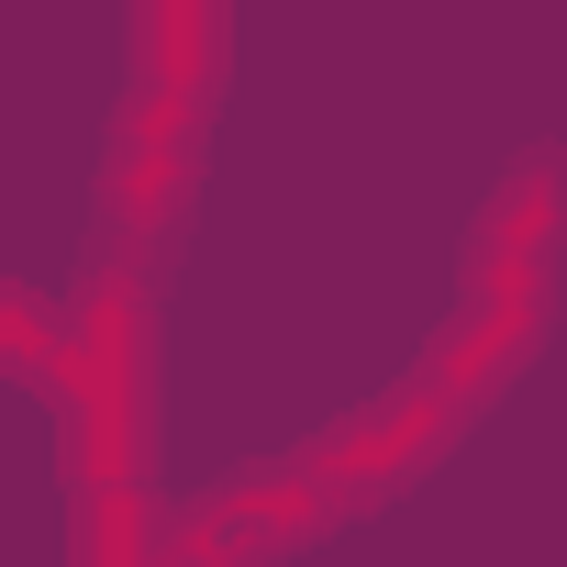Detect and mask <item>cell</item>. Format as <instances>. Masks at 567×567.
Here are the masks:
<instances>
[{
  "label": "cell",
  "mask_w": 567,
  "mask_h": 567,
  "mask_svg": "<svg viewBox=\"0 0 567 567\" xmlns=\"http://www.w3.org/2000/svg\"><path fill=\"white\" fill-rule=\"evenodd\" d=\"M45 390L68 401L79 489H145V278H134V256L79 278Z\"/></svg>",
  "instance_id": "6da1fadb"
},
{
  "label": "cell",
  "mask_w": 567,
  "mask_h": 567,
  "mask_svg": "<svg viewBox=\"0 0 567 567\" xmlns=\"http://www.w3.org/2000/svg\"><path fill=\"white\" fill-rule=\"evenodd\" d=\"M189 167H200V90H134V112L112 134V245L134 267L189 212Z\"/></svg>",
  "instance_id": "7a4b0ae2"
},
{
  "label": "cell",
  "mask_w": 567,
  "mask_h": 567,
  "mask_svg": "<svg viewBox=\"0 0 567 567\" xmlns=\"http://www.w3.org/2000/svg\"><path fill=\"white\" fill-rule=\"evenodd\" d=\"M346 501L312 478V467H278V478H245V489H223L200 523H178V545L189 556H256V545H301V534H323Z\"/></svg>",
  "instance_id": "3957f363"
},
{
  "label": "cell",
  "mask_w": 567,
  "mask_h": 567,
  "mask_svg": "<svg viewBox=\"0 0 567 567\" xmlns=\"http://www.w3.org/2000/svg\"><path fill=\"white\" fill-rule=\"evenodd\" d=\"M556 245H567V145H534L489 189V212L467 234V267H545Z\"/></svg>",
  "instance_id": "277c9868"
},
{
  "label": "cell",
  "mask_w": 567,
  "mask_h": 567,
  "mask_svg": "<svg viewBox=\"0 0 567 567\" xmlns=\"http://www.w3.org/2000/svg\"><path fill=\"white\" fill-rule=\"evenodd\" d=\"M212 0H145V45H134V68H145V90H200L212 101Z\"/></svg>",
  "instance_id": "5b68a950"
},
{
  "label": "cell",
  "mask_w": 567,
  "mask_h": 567,
  "mask_svg": "<svg viewBox=\"0 0 567 567\" xmlns=\"http://www.w3.org/2000/svg\"><path fill=\"white\" fill-rule=\"evenodd\" d=\"M0 334H12V368H23L34 390L56 379V346H68V334H56V312H45V290H12V301H0Z\"/></svg>",
  "instance_id": "8992f818"
}]
</instances>
